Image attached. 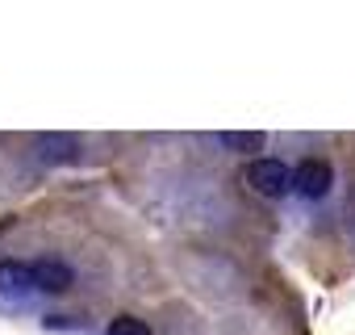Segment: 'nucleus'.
Returning <instances> with one entry per match:
<instances>
[{
	"label": "nucleus",
	"instance_id": "nucleus-1",
	"mask_svg": "<svg viewBox=\"0 0 355 335\" xmlns=\"http://www.w3.org/2000/svg\"><path fill=\"white\" fill-rule=\"evenodd\" d=\"M288 177H293V168L276 155H259L247 163V185L259 193V197H284L288 193Z\"/></svg>",
	"mask_w": 355,
	"mask_h": 335
},
{
	"label": "nucleus",
	"instance_id": "nucleus-2",
	"mask_svg": "<svg viewBox=\"0 0 355 335\" xmlns=\"http://www.w3.org/2000/svg\"><path fill=\"white\" fill-rule=\"evenodd\" d=\"M330 185H334L330 159H301L297 172L288 177V189H293L297 197H305V202H322V197L330 193Z\"/></svg>",
	"mask_w": 355,
	"mask_h": 335
},
{
	"label": "nucleus",
	"instance_id": "nucleus-3",
	"mask_svg": "<svg viewBox=\"0 0 355 335\" xmlns=\"http://www.w3.org/2000/svg\"><path fill=\"white\" fill-rule=\"evenodd\" d=\"M71 281H76V268L67 264V260H55V256H42V260H34L30 264V285L38 289V293H67L71 289Z\"/></svg>",
	"mask_w": 355,
	"mask_h": 335
},
{
	"label": "nucleus",
	"instance_id": "nucleus-4",
	"mask_svg": "<svg viewBox=\"0 0 355 335\" xmlns=\"http://www.w3.org/2000/svg\"><path fill=\"white\" fill-rule=\"evenodd\" d=\"M34 155L42 163H51V168H63V163H71L80 155V138L76 134H38Z\"/></svg>",
	"mask_w": 355,
	"mask_h": 335
},
{
	"label": "nucleus",
	"instance_id": "nucleus-5",
	"mask_svg": "<svg viewBox=\"0 0 355 335\" xmlns=\"http://www.w3.org/2000/svg\"><path fill=\"white\" fill-rule=\"evenodd\" d=\"M0 293H5V297H26V293H34V285H30V264H21V260H0Z\"/></svg>",
	"mask_w": 355,
	"mask_h": 335
},
{
	"label": "nucleus",
	"instance_id": "nucleus-6",
	"mask_svg": "<svg viewBox=\"0 0 355 335\" xmlns=\"http://www.w3.org/2000/svg\"><path fill=\"white\" fill-rule=\"evenodd\" d=\"M268 142V134H255V130H234V134H222V147L226 151H239V155H259Z\"/></svg>",
	"mask_w": 355,
	"mask_h": 335
},
{
	"label": "nucleus",
	"instance_id": "nucleus-7",
	"mask_svg": "<svg viewBox=\"0 0 355 335\" xmlns=\"http://www.w3.org/2000/svg\"><path fill=\"white\" fill-rule=\"evenodd\" d=\"M105 335H155L142 318H134V314H117L109 327H105Z\"/></svg>",
	"mask_w": 355,
	"mask_h": 335
}]
</instances>
